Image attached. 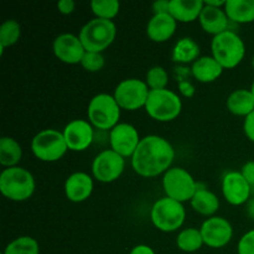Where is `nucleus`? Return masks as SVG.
<instances>
[{
  "mask_svg": "<svg viewBox=\"0 0 254 254\" xmlns=\"http://www.w3.org/2000/svg\"><path fill=\"white\" fill-rule=\"evenodd\" d=\"M175 159V149L159 135L141 138L135 153L131 156V168L141 178H156L171 168Z\"/></svg>",
  "mask_w": 254,
  "mask_h": 254,
  "instance_id": "f257e3e1",
  "label": "nucleus"
},
{
  "mask_svg": "<svg viewBox=\"0 0 254 254\" xmlns=\"http://www.w3.org/2000/svg\"><path fill=\"white\" fill-rule=\"evenodd\" d=\"M36 183L27 169L14 166L4 169L0 174V191L2 196L15 202L26 201L34 195Z\"/></svg>",
  "mask_w": 254,
  "mask_h": 254,
  "instance_id": "f03ea898",
  "label": "nucleus"
},
{
  "mask_svg": "<svg viewBox=\"0 0 254 254\" xmlns=\"http://www.w3.org/2000/svg\"><path fill=\"white\" fill-rule=\"evenodd\" d=\"M211 56L225 69H232L243 61L246 46L243 40L236 32L227 30L217 35L211 42Z\"/></svg>",
  "mask_w": 254,
  "mask_h": 254,
  "instance_id": "7ed1b4c3",
  "label": "nucleus"
},
{
  "mask_svg": "<svg viewBox=\"0 0 254 254\" xmlns=\"http://www.w3.org/2000/svg\"><path fill=\"white\" fill-rule=\"evenodd\" d=\"M121 112V107L118 106L113 94L99 93L89 101L87 117L93 128L111 131L117 124H119Z\"/></svg>",
  "mask_w": 254,
  "mask_h": 254,
  "instance_id": "20e7f679",
  "label": "nucleus"
},
{
  "mask_svg": "<svg viewBox=\"0 0 254 254\" xmlns=\"http://www.w3.org/2000/svg\"><path fill=\"white\" fill-rule=\"evenodd\" d=\"M117 36V26L111 20H89L79 31V40L88 52H102L113 44Z\"/></svg>",
  "mask_w": 254,
  "mask_h": 254,
  "instance_id": "39448f33",
  "label": "nucleus"
},
{
  "mask_svg": "<svg viewBox=\"0 0 254 254\" xmlns=\"http://www.w3.org/2000/svg\"><path fill=\"white\" fill-rule=\"evenodd\" d=\"M183 111L180 96L171 89H158L149 92L145 112L156 122H171L178 118Z\"/></svg>",
  "mask_w": 254,
  "mask_h": 254,
  "instance_id": "423d86ee",
  "label": "nucleus"
},
{
  "mask_svg": "<svg viewBox=\"0 0 254 254\" xmlns=\"http://www.w3.org/2000/svg\"><path fill=\"white\" fill-rule=\"evenodd\" d=\"M185 218L186 211L183 203L166 196L155 201L150 210V220L154 227L165 233L175 232L181 228Z\"/></svg>",
  "mask_w": 254,
  "mask_h": 254,
  "instance_id": "0eeeda50",
  "label": "nucleus"
},
{
  "mask_svg": "<svg viewBox=\"0 0 254 254\" xmlns=\"http://www.w3.org/2000/svg\"><path fill=\"white\" fill-rule=\"evenodd\" d=\"M68 150L62 131L56 129H44L31 140V151L39 160L55 163L64 156Z\"/></svg>",
  "mask_w": 254,
  "mask_h": 254,
  "instance_id": "6e6552de",
  "label": "nucleus"
},
{
  "mask_svg": "<svg viewBox=\"0 0 254 254\" xmlns=\"http://www.w3.org/2000/svg\"><path fill=\"white\" fill-rule=\"evenodd\" d=\"M163 189L166 197L184 203L191 201L197 191L198 184L186 169L175 166L164 174Z\"/></svg>",
  "mask_w": 254,
  "mask_h": 254,
  "instance_id": "1a4fd4ad",
  "label": "nucleus"
},
{
  "mask_svg": "<svg viewBox=\"0 0 254 254\" xmlns=\"http://www.w3.org/2000/svg\"><path fill=\"white\" fill-rule=\"evenodd\" d=\"M149 92L150 89L146 86L145 81L138 78H127L119 82L114 89L113 97L121 109L133 112L145 108Z\"/></svg>",
  "mask_w": 254,
  "mask_h": 254,
  "instance_id": "9d476101",
  "label": "nucleus"
},
{
  "mask_svg": "<svg viewBox=\"0 0 254 254\" xmlns=\"http://www.w3.org/2000/svg\"><path fill=\"white\" fill-rule=\"evenodd\" d=\"M126 169V159L112 149L101 151L92 163V175L97 181L111 184L118 180Z\"/></svg>",
  "mask_w": 254,
  "mask_h": 254,
  "instance_id": "9b49d317",
  "label": "nucleus"
},
{
  "mask_svg": "<svg viewBox=\"0 0 254 254\" xmlns=\"http://www.w3.org/2000/svg\"><path fill=\"white\" fill-rule=\"evenodd\" d=\"M141 138L134 126L129 123H119L109 131V145L112 150L121 156L130 158L135 153Z\"/></svg>",
  "mask_w": 254,
  "mask_h": 254,
  "instance_id": "f8f14e48",
  "label": "nucleus"
},
{
  "mask_svg": "<svg viewBox=\"0 0 254 254\" xmlns=\"http://www.w3.org/2000/svg\"><path fill=\"white\" fill-rule=\"evenodd\" d=\"M203 243L210 248H223L233 237L232 225L220 216L208 217L200 227Z\"/></svg>",
  "mask_w": 254,
  "mask_h": 254,
  "instance_id": "ddd939ff",
  "label": "nucleus"
},
{
  "mask_svg": "<svg viewBox=\"0 0 254 254\" xmlns=\"http://www.w3.org/2000/svg\"><path fill=\"white\" fill-rule=\"evenodd\" d=\"M252 186L243 178L241 171H228L222 179V195L232 206L246 205L251 200Z\"/></svg>",
  "mask_w": 254,
  "mask_h": 254,
  "instance_id": "4468645a",
  "label": "nucleus"
},
{
  "mask_svg": "<svg viewBox=\"0 0 254 254\" xmlns=\"http://www.w3.org/2000/svg\"><path fill=\"white\" fill-rule=\"evenodd\" d=\"M68 150L84 151L94 140L93 126L84 119H73L62 131Z\"/></svg>",
  "mask_w": 254,
  "mask_h": 254,
  "instance_id": "2eb2a0df",
  "label": "nucleus"
},
{
  "mask_svg": "<svg viewBox=\"0 0 254 254\" xmlns=\"http://www.w3.org/2000/svg\"><path fill=\"white\" fill-rule=\"evenodd\" d=\"M52 50L56 59L67 64H81L82 59L86 54L82 41L73 34L59 35L54 40Z\"/></svg>",
  "mask_w": 254,
  "mask_h": 254,
  "instance_id": "dca6fc26",
  "label": "nucleus"
},
{
  "mask_svg": "<svg viewBox=\"0 0 254 254\" xmlns=\"http://www.w3.org/2000/svg\"><path fill=\"white\" fill-rule=\"evenodd\" d=\"M93 179L83 171H76L67 178L64 183V195L67 200L74 203H81L88 200L93 192Z\"/></svg>",
  "mask_w": 254,
  "mask_h": 254,
  "instance_id": "f3484780",
  "label": "nucleus"
},
{
  "mask_svg": "<svg viewBox=\"0 0 254 254\" xmlns=\"http://www.w3.org/2000/svg\"><path fill=\"white\" fill-rule=\"evenodd\" d=\"M198 22L206 34H210L215 37L227 31L230 19L226 14L225 7H213L205 4L200 17H198Z\"/></svg>",
  "mask_w": 254,
  "mask_h": 254,
  "instance_id": "a211bd4d",
  "label": "nucleus"
},
{
  "mask_svg": "<svg viewBox=\"0 0 254 254\" xmlns=\"http://www.w3.org/2000/svg\"><path fill=\"white\" fill-rule=\"evenodd\" d=\"M178 21L170 14L153 15L146 25V35L154 42H166L174 36Z\"/></svg>",
  "mask_w": 254,
  "mask_h": 254,
  "instance_id": "6ab92c4d",
  "label": "nucleus"
},
{
  "mask_svg": "<svg viewBox=\"0 0 254 254\" xmlns=\"http://www.w3.org/2000/svg\"><path fill=\"white\" fill-rule=\"evenodd\" d=\"M223 69L212 56H201L191 66V73L201 83H212L222 76Z\"/></svg>",
  "mask_w": 254,
  "mask_h": 254,
  "instance_id": "aec40b11",
  "label": "nucleus"
},
{
  "mask_svg": "<svg viewBox=\"0 0 254 254\" xmlns=\"http://www.w3.org/2000/svg\"><path fill=\"white\" fill-rule=\"evenodd\" d=\"M203 6V0H170V15L178 22H192L198 20Z\"/></svg>",
  "mask_w": 254,
  "mask_h": 254,
  "instance_id": "412c9836",
  "label": "nucleus"
},
{
  "mask_svg": "<svg viewBox=\"0 0 254 254\" xmlns=\"http://www.w3.org/2000/svg\"><path fill=\"white\" fill-rule=\"evenodd\" d=\"M226 106L230 113L238 117H247L254 112V97L251 89H236L228 96Z\"/></svg>",
  "mask_w": 254,
  "mask_h": 254,
  "instance_id": "4be33fe9",
  "label": "nucleus"
},
{
  "mask_svg": "<svg viewBox=\"0 0 254 254\" xmlns=\"http://www.w3.org/2000/svg\"><path fill=\"white\" fill-rule=\"evenodd\" d=\"M190 203L195 212L207 217H212L220 208V200L217 195L206 188H198Z\"/></svg>",
  "mask_w": 254,
  "mask_h": 254,
  "instance_id": "5701e85b",
  "label": "nucleus"
},
{
  "mask_svg": "<svg viewBox=\"0 0 254 254\" xmlns=\"http://www.w3.org/2000/svg\"><path fill=\"white\" fill-rule=\"evenodd\" d=\"M225 11L230 21L250 24L254 21V0H227Z\"/></svg>",
  "mask_w": 254,
  "mask_h": 254,
  "instance_id": "b1692460",
  "label": "nucleus"
},
{
  "mask_svg": "<svg viewBox=\"0 0 254 254\" xmlns=\"http://www.w3.org/2000/svg\"><path fill=\"white\" fill-rule=\"evenodd\" d=\"M200 46L197 42L191 37H183L175 44L173 49V61L176 64H193L200 59Z\"/></svg>",
  "mask_w": 254,
  "mask_h": 254,
  "instance_id": "393cba45",
  "label": "nucleus"
},
{
  "mask_svg": "<svg viewBox=\"0 0 254 254\" xmlns=\"http://www.w3.org/2000/svg\"><path fill=\"white\" fill-rule=\"evenodd\" d=\"M22 158V148L11 136H2L0 139V164L4 168L17 166Z\"/></svg>",
  "mask_w": 254,
  "mask_h": 254,
  "instance_id": "a878e982",
  "label": "nucleus"
},
{
  "mask_svg": "<svg viewBox=\"0 0 254 254\" xmlns=\"http://www.w3.org/2000/svg\"><path fill=\"white\" fill-rule=\"evenodd\" d=\"M203 243L202 235H201L200 228L190 227L185 228L179 233L178 238H176V246L180 251L186 253H193L197 252L198 250L202 248Z\"/></svg>",
  "mask_w": 254,
  "mask_h": 254,
  "instance_id": "bb28decb",
  "label": "nucleus"
},
{
  "mask_svg": "<svg viewBox=\"0 0 254 254\" xmlns=\"http://www.w3.org/2000/svg\"><path fill=\"white\" fill-rule=\"evenodd\" d=\"M21 36V26L14 19L5 20L0 26V54L4 49L12 46L19 41Z\"/></svg>",
  "mask_w": 254,
  "mask_h": 254,
  "instance_id": "cd10ccee",
  "label": "nucleus"
},
{
  "mask_svg": "<svg viewBox=\"0 0 254 254\" xmlns=\"http://www.w3.org/2000/svg\"><path fill=\"white\" fill-rule=\"evenodd\" d=\"M4 254H39L40 246L30 236H20L5 247Z\"/></svg>",
  "mask_w": 254,
  "mask_h": 254,
  "instance_id": "c85d7f7f",
  "label": "nucleus"
},
{
  "mask_svg": "<svg viewBox=\"0 0 254 254\" xmlns=\"http://www.w3.org/2000/svg\"><path fill=\"white\" fill-rule=\"evenodd\" d=\"M121 4L118 0H93L91 1V10L97 19L111 20L119 14Z\"/></svg>",
  "mask_w": 254,
  "mask_h": 254,
  "instance_id": "c756f323",
  "label": "nucleus"
},
{
  "mask_svg": "<svg viewBox=\"0 0 254 254\" xmlns=\"http://www.w3.org/2000/svg\"><path fill=\"white\" fill-rule=\"evenodd\" d=\"M145 83L150 91L165 89L169 84L168 71L161 66L150 67L148 72H146Z\"/></svg>",
  "mask_w": 254,
  "mask_h": 254,
  "instance_id": "7c9ffc66",
  "label": "nucleus"
},
{
  "mask_svg": "<svg viewBox=\"0 0 254 254\" xmlns=\"http://www.w3.org/2000/svg\"><path fill=\"white\" fill-rule=\"evenodd\" d=\"M104 64H106V59L102 54L99 52H88L86 51L83 59L81 61V66L86 69L87 72H99L103 69Z\"/></svg>",
  "mask_w": 254,
  "mask_h": 254,
  "instance_id": "2f4dec72",
  "label": "nucleus"
},
{
  "mask_svg": "<svg viewBox=\"0 0 254 254\" xmlns=\"http://www.w3.org/2000/svg\"><path fill=\"white\" fill-rule=\"evenodd\" d=\"M237 252L238 254H254V230L248 231L241 237Z\"/></svg>",
  "mask_w": 254,
  "mask_h": 254,
  "instance_id": "473e14b6",
  "label": "nucleus"
},
{
  "mask_svg": "<svg viewBox=\"0 0 254 254\" xmlns=\"http://www.w3.org/2000/svg\"><path fill=\"white\" fill-rule=\"evenodd\" d=\"M243 130H245L246 136L254 143V112L247 116L243 122Z\"/></svg>",
  "mask_w": 254,
  "mask_h": 254,
  "instance_id": "72a5a7b5",
  "label": "nucleus"
},
{
  "mask_svg": "<svg viewBox=\"0 0 254 254\" xmlns=\"http://www.w3.org/2000/svg\"><path fill=\"white\" fill-rule=\"evenodd\" d=\"M179 92L181 93V96L185 97V98H192L195 96V87L191 82L189 81H180L179 82Z\"/></svg>",
  "mask_w": 254,
  "mask_h": 254,
  "instance_id": "f704fd0d",
  "label": "nucleus"
},
{
  "mask_svg": "<svg viewBox=\"0 0 254 254\" xmlns=\"http://www.w3.org/2000/svg\"><path fill=\"white\" fill-rule=\"evenodd\" d=\"M241 174L243 175V178L248 181L251 186H254V161H248L241 169Z\"/></svg>",
  "mask_w": 254,
  "mask_h": 254,
  "instance_id": "c9c22d12",
  "label": "nucleus"
},
{
  "mask_svg": "<svg viewBox=\"0 0 254 254\" xmlns=\"http://www.w3.org/2000/svg\"><path fill=\"white\" fill-rule=\"evenodd\" d=\"M76 9V2L73 0H60L57 2V10L62 15H71Z\"/></svg>",
  "mask_w": 254,
  "mask_h": 254,
  "instance_id": "e433bc0d",
  "label": "nucleus"
},
{
  "mask_svg": "<svg viewBox=\"0 0 254 254\" xmlns=\"http://www.w3.org/2000/svg\"><path fill=\"white\" fill-rule=\"evenodd\" d=\"M154 15L170 14V0H158L153 4Z\"/></svg>",
  "mask_w": 254,
  "mask_h": 254,
  "instance_id": "4c0bfd02",
  "label": "nucleus"
},
{
  "mask_svg": "<svg viewBox=\"0 0 254 254\" xmlns=\"http://www.w3.org/2000/svg\"><path fill=\"white\" fill-rule=\"evenodd\" d=\"M129 254H155V252H154V250L150 247V246L138 245L130 251V253Z\"/></svg>",
  "mask_w": 254,
  "mask_h": 254,
  "instance_id": "58836bf2",
  "label": "nucleus"
},
{
  "mask_svg": "<svg viewBox=\"0 0 254 254\" xmlns=\"http://www.w3.org/2000/svg\"><path fill=\"white\" fill-rule=\"evenodd\" d=\"M246 211H247V215L250 216L251 220L254 221V198H251V200L246 203Z\"/></svg>",
  "mask_w": 254,
  "mask_h": 254,
  "instance_id": "ea45409f",
  "label": "nucleus"
},
{
  "mask_svg": "<svg viewBox=\"0 0 254 254\" xmlns=\"http://www.w3.org/2000/svg\"><path fill=\"white\" fill-rule=\"evenodd\" d=\"M226 1H227V0H206L205 4L213 7H225Z\"/></svg>",
  "mask_w": 254,
  "mask_h": 254,
  "instance_id": "a19ab883",
  "label": "nucleus"
},
{
  "mask_svg": "<svg viewBox=\"0 0 254 254\" xmlns=\"http://www.w3.org/2000/svg\"><path fill=\"white\" fill-rule=\"evenodd\" d=\"M251 92H252V94H253V97H254V81H253V83H252V87H251Z\"/></svg>",
  "mask_w": 254,
  "mask_h": 254,
  "instance_id": "79ce46f5",
  "label": "nucleus"
},
{
  "mask_svg": "<svg viewBox=\"0 0 254 254\" xmlns=\"http://www.w3.org/2000/svg\"><path fill=\"white\" fill-rule=\"evenodd\" d=\"M252 67H253V69H254V56H253V59H252Z\"/></svg>",
  "mask_w": 254,
  "mask_h": 254,
  "instance_id": "37998d69",
  "label": "nucleus"
},
{
  "mask_svg": "<svg viewBox=\"0 0 254 254\" xmlns=\"http://www.w3.org/2000/svg\"><path fill=\"white\" fill-rule=\"evenodd\" d=\"M1 254H4V253H1Z\"/></svg>",
  "mask_w": 254,
  "mask_h": 254,
  "instance_id": "c03bdc74",
  "label": "nucleus"
}]
</instances>
